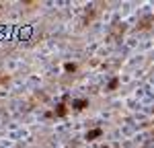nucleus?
<instances>
[{
  "label": "nucleus",
  "mask_w": 154,
  "mask_h": 148,
  "mask_svg": "<svg viewBox=\"0 0 154 148\" xmlns=\"http://www.w3.org/2000/svg\"><path fill=\"white\" fill-rule=\"evenodd\" d=\"M56 115H66V105H64V103H60V105H58V109H56Z\"/></svg>",
  "instance_id": "3"
},
{
  "label": "nucleus",
  "mask_w": 154,
  "mask_h": 148,
  "mask_svg": "<svg viewBox=\"0 0 154 148\" xmlns=\"http://www.w3.org/2000/svg\"><path fill=\"white\" fill-rule=\"evenodd\" d=\"M66 70H68V72H74V70H76V66H74V64H70V62H68V64H66Z\"/></svg>",
  "instance_id": "5"
},
{
  "label": "nucleus",
  "mask_w": 154,
  "mask_h": 148,
  "mask_svg": "<svg viewBox=\"0 0 154 148\" xmlns=\"http://www.w3.org/2000/svg\"><path fill=\"white\" fill-rule=\"evenodd\" d=\"M117 84H119V80H117V78H113V80L109 82V89L113 91V89H117Z\"/></svg>",
  "instance_id": "4"
},
{
  "label": "nucleus",
  "mask_w": 154,
  "mask_h": 148,
  "mask_svg": "<svg viewBox=\"0 0 154 148\" xmlns=\"http://www.w3.org/2000/svg\"><path fill=\"white\" fill-rule=\"evenodd\" d=\"M99 136H101V130H93V132L86 134V140H95V138H99Z\"/></svg>",
  "instance_id": "2"
},
{
  "label": "nucleus",
  "mask_w": 154,
  "mask_h": 148,
  "mask_svg": "<svg viewBox=\"0 0 154 148\" xmlns=\"http://www.w3.org/2000/svg\"><path fill=\"white\" fill-rule=\"evenodd\" d=\"M86 105H88L86 99H78V101H74V109H84Z\"/></svg>",
  "instance_id": "1"
}]
</instances>
